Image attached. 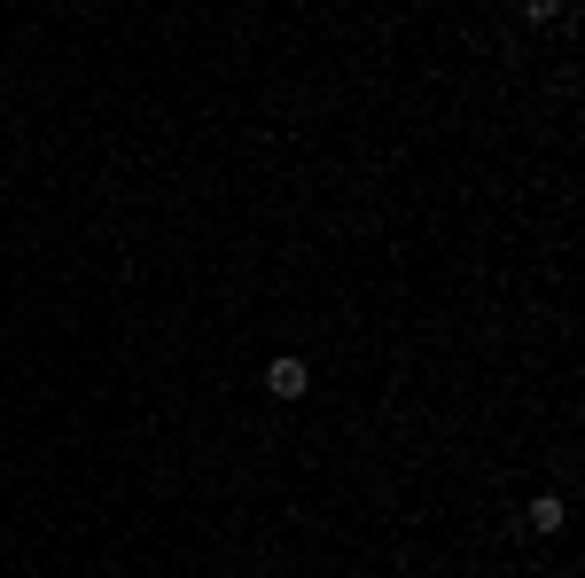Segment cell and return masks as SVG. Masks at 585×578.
<instances>
[{
    "mask_svg": "<svg viewBox=\"0 0 585 578\" xmlns=\"http://www.w3.org/2000/svg\"><path fill=\"white\" fill-rule=\"evenodd\" d=\"M305 383H312V368H305L297 352H282V360H266V391H274V399H305Z\"/></svg>",
    "mask_w": 585,
    "mask_h": 578,
    "instance_id": "1",
    "label": "cell"
},
{
    "mask_svg": "<svg viewBox=\"0 0 585 578\" xmlns=\"http://www.w3.org/2000/svg\"><path fill=\"white\" fill-rule=\"evenodd\" d=\"M523 524H531V532H562V501H554V492H539V501L523 509Z\"/></svg>",
    "mask_w": 585,
    "mask_h": 578,
    "instance_id": "2",
    "label": "cell"
}]
</instances>
